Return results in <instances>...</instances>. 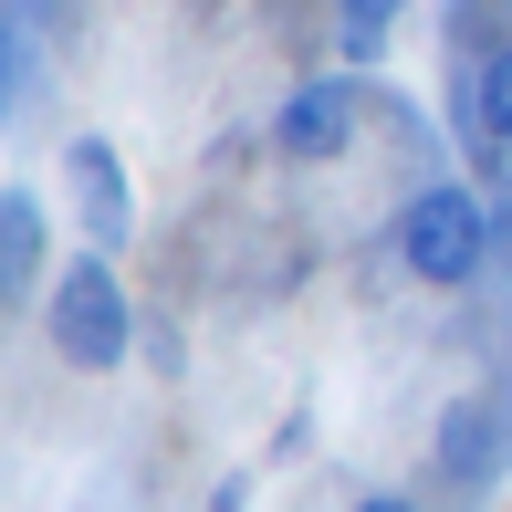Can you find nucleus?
<instances>
[{"instance_id": "0eeeda50", "label": "nucleus", "mask_w": 512, "mask_h": 512, "mask_svg": "<svg viewBox=\"0 0 512 512\" xmlns=\"http://www.w3.org/2000/svg\"><path fill=\"white\" fill-rule=\"evenodd\" d=\"M32 262H42V209L21 189H0V293L32 283Z\"/></svg>"}, {"instance_id": "f8f14e48", "label": "nucleus", "mask_w": 512, "mask_h": 512, "mask_svg": "<svg viewBox=\"0 0 512 512\" xmlns=\"http://www.w3.org/2000/svg\"><path fill=\"white\" fill-rule=\"evenodd\" d=\"M502 345H512V314H502Z\"/></svg>"}, {"instance_id": "f03ea898", "label": "nucleus", "mask_w": 512, "mask_h": 512, "mask_svg": "<svg viewBox=\"0 0 512 512\" xmlns=\"http://www.w3.org/2000/svg\"><path fill=\"white\" fill-rule=\"evenodd\" d=\"M398 262L418 283H471L481 262H492V220H481L471 189H418L398 209Z\"/></svg>"}, {"instance_id": "f257e3e1", "label": "nucleus", "mask_w": 512, "mask_h": 512, "mask_svg": "<svg viewBox=\"0 0 512 512\" xmlns=\"http://www.w3.org/2000/svg\"><path fill=\"white\" fill-rule=\"evenodd\" d=\"M53 345H63V366H84V377L126 366L136 314H126V293H115V262H105V251H74V262L53 272Z\"/></svg>"}, {"instance_id": "423d86ee", "label": "nucleus", "mask_w": 512, "mask_h": 512, "mask_svg": "<svg viewBox=\"0 0 512 512\" xmlns=\"http://www.w3.org/2000/svg\"><path fill=\"white\" fill-rule=\"evenodd\" d=\"M471 147H481V157L512 147V42H492L481 74H471Z\"/></svg>"}, {"instance_id": "39448f33", "label": "nucleus", "mask_w": 512, "mask_h": 512, "mask_svg": "<svg viewBox=\"0 0 512 512\" xmlns=\"http://www.w3.org/2000/svg\"><path fill=\"white\" fill-rule=\"evenodd\" d=\"M63 168H74L84 241H95V251H115V241L136 230V199H126V168H115V147H105V136H74V157H63Z\"/></svg>"}, {"instance_id": "9d476101", "label": "nucleus", "mask_w": 512, "mask_h": 512, "mask_svg": "<svg viewBox=\"0 0 512 512\" xmlns=\"http://www.w3.org/2000/svg\"><path fill=\"white\" fill-rule=\"evenodd\" d=\"M0 105H11V32H0Z\"/></svg>"}, {"instance_id": "1a4fd4ad", "label": "nucleus", "mask_w": 512, "mask_h": 512, "mask_svg": "<svg viewBox=\"0 0 512 512\" xmlns=\"http://www.w3.org/2000/svg\"><path fill=\"white\" fill-rule=\"evenodd\" d=\"M199 512H251V481H241V471H230V481H220V492H209Z\"/></svg>"}, {"instance_id": "7ed1b4c3", "label": "nucleus", "mask_w": 512, "mask_h": 512, "mask_svg": "<svg viewBox=\"0 0 512 512\" xmlns=\"http://www.w3.org/2000/svg\"><path fill=\"white\" fill-rule=\"evenodd\" d=\"M272 147L304 157V168L345 157V147H356V74H314V84H293L283 115H272Z\"/></svg>"}, {"instance_id": "6e6552de", "label": "nucleus", "mask_w": 512, "mask_h": 512, "mask_svg": "<svg viewBox=\"0 0 512 512\" xmlns=\"http://www.w3.org/2000/svg\"><path fill=\"white\" fill-rule=\"evenodd\" d=\"M398 11L408 0H335V21H345V63H366L387 32H398Z\"/></svg>"}, {"instance_id": "20e7f679", "label": "nucleus", "mask_w": 512, "mask_h": 512, "mask_svg": "<svg viewBox=\"0 0 512 512\" xmlns=\"http://www.w3.org/2000/svg\"><path fill=\"white\" fill-rule=\"evenodd\" d=\"M439 471L460 481V492H492V481L512 471V398H460L450 418H439Z\"/></svg>"}, {"instance_id": "9b49d317", "label": "nucleus", "mask_w": 512, "mask_h": 512, "mask_svg": "<svg viewBox=\"0 0 512 512\" xmlns=\"http://www.w3.org/2000/svg\"><path fill=\"white\" fill-rule=\"evenodd\" d=\"M356 512H408V502H398V492H377V502H356Z\"/></svg>"}]
</instances>
